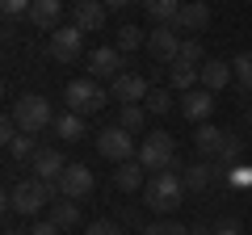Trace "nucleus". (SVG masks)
I'll use <instances>...</instances> for the list:
<instances>
[{"mask_svg":"<svg viewBox=\"0 0 252 235\" xmlns=\"http://www.w3.org/2000/svg\"><path fill=\"white\" fill-rule=\"evenodd\" d=\"M143 202L152 214H172V210H181V202H185V181H181V172L168 168V172H156L152 181L143 185Z\"/></svg>","mask_w":252,"mask_h":235,"instance_id":"1","label":"nucleus"},{"mask_svg":"<svg viewBox=\"0 0 252 235\" xmlns=\"http://www.w3.org/2000/svg\"><path fill=\"white\" fill-rule=\"evenodd\" d=\"M9 118L17 122L21 135H38V130L55 126V114H51V101L42 97V92H21L17 101H13Z\"/></svg>","mask_w":252,"mask_h":235,"instance_id":"2","label":"nucleus"},{"mask_svg":"<svg viewBox=\"0 0 252 235\" xmlns=\"http://www.w3.org/2000/svg\"><path fill=\"white\" fill-rule=\"evenodd\" d=\"M63 101H67V109L72 114H80V118H93V114H101L105 109V88H101L93 76H80V80H72L67 88H63Z\"/></svg>","mask_w":252,"mask_h":235,"instance_id":"3","label":"nucleus"},{"mask_svg":"<svg viewBox=\"0 0 252 235\" xmlns=\"http://www.w3.org/2000/svg\"><path fill=\"white\" fill-rule=\"evenodd\" d=\"M51 198H55V185L38 181V176H26L21 185L9 189V210H13V214H38Z\"/></svg>","mask_w":252,"mask_h":235,"instance_id":"4","label":"nucleus"},{"mask_svg":"<svg viewBox=\"0 0 252 235\" xmlns=\"http://www.w3.org/2000/svg\"><path fill=\"white\" fill-rule=\"evenodd\" d=\"M139 164H143V168H152V172L177 168V143H172V135H164V130L147 135L143 143H139Z\"/></svg>","mask_w":252,"mask_h":235,"instance_id":"5","label":"nucleus"},{"mask_svg":"<svg viewBox=\"0 0 252 235\" xmlns=\"http://www.w3.org/2000/svg\"><path fill=\"white\" fill-rule=\"evenodd\" d=\"M97 151L105 155V160H114V164L139 160V147H135V139H130V130H126V126H105L97 135Z\"/></svg>","mask_w":252,"mask_h":235,"instance_id":"6","label":"nucleus"},{"mask_svg":"<svg viewBox=\"0 0 252 235\" xmlns=\"http://www.w3.org/2000/svg\"><path fill=\"white\" fill-rule=\"evenodd\" d=\"M181 29L177 26H156V29H147V51H152V59L156 63H177L181 59Z\"/></svg>","mask_w":252,"mask_h":235,"instance_id":"7","label":"nucleus"},{"mask_svg":"<svg viewBox=\"0 0 252 235\" xmlns=\"http://www.w3.org/2000/svg\"><path fill=\"white\" fill-rule=\"evenodd\" d=\"M80 55H84V29L59 26L51 34V59H59V63H76Z\"/></svg>","mask_w":252,"mask_h":235,"instance_id":"8","label":"nucleus"},{"mask_svg":"<svg viewBox=\"0 0 252 235\" xmlns=\"http://www.w3.org/2000/svg\"><path fill=\"white\" fill-rule=\"evenodd\" d=\"M93 185H97V176H93V168H84V164H67V172L59 176V193H63L67 202L89 198Z\"/></svg>","mask_w":252,"mask_h":235,"instance_id":"9","label":"nucleus"},{"mask_svg":"<svg viewBox=\"0 0 252 235\" xmlns=\"http://www.w3.org/2000/svg\"><path fill=\"white\" fill-rule=\"evenodd\" d=\"M147 92H152V84L143 76H135V72H122L118 80H109V97L122 101V105H143Z\"/></svg>","mask_w":252,"mask_h":235,"instance_id":"10","label":"nucleus"},{"mask_svg":"<svg viewBox=\"0 0 252 235\" xmlns=\"http://www.w3.org/2000/svg\"><path fill=\"white\" fill-rule=\"evenodd\" d=\"M181 114H185V122H193V126L210 122V114H215V92H210V88L181 92Z\"/></svg>","mask_w":252,"mask_h":235,"instance_id":"11","label":"nucleus"},{"mask_svg":"<svg viewBox=\"0 0 252 235\" xmlns=\"http://www.w3.org/2000/svg\"><path fill=\"white\" fill-rule=\"evenodd\" d=\"M89 76L93 80H118L122 76V51L118 46H97L89 55Z\"/></svg>","mask_w":252,"mask_h":235,"instance_id":"12","label":"nucleus"},{"mask_svg":"<svg viewBox=\"0 0 252 235\" xmlns=\"http://www.w3.org/2000/svg\"><path fill=\"white\" fill-rule=\"evenodd\" d=\"M30 168H34L38 181H46V185H55V189H59V176L67 172V160H63L55 147H38V155L30 160Z\"/></svg>","mask_w":252,"mask_h":235,"instance_id":"13","label":"nucleus"},{"mask_svg":"<svg viewBox=\"0 0 252 235\" xmlns=\"http://www.w3.org/2000/svg\"><path fill=\"white\" fill-rule=\"evenodd\" d=\"M172 26H177L181 34H202V29L210 26V4H206V0H185Z\"/></svg>","mask_w":252,"mask_h":235,"instance_id":"14","label":"nucleus"},{"mask_svg":"<svg viewBox=\"0 0 252 235\" xmlns=\"http://www.w3.org/2000/svg\"><path fill=\"white\" fill-rule=\"evenodd\" d=\"M72 26L84 34H97L105 26V0H76L72 4Z\"/></svg>","mask_w":252,"mask_h":235,"instance_id":"15","label":"nucleus"},{"mask_svg":"<svg viewBox=\"0 0 252 235\" xmlns=\"http://www.w3.org/2000/svg\"><path fill=\"white\" fill-rule=\"evenodd\" d=\"M227 130H219V126H210V122H202V126H193V147H198L202 155H223V147H227Z\"/></svg>","mask_w":252,"mask_h":235,"instance_id":"16","label":"nucleus"},{"mask_svg":"<svg viewBox=\"0 0 252 235\" xmlns=\"http://www.w3.org/2000/svg\"><path fill=\"white\" fill-rule=\"evenodd\" d=\"M181 181H185V189L202 193V189H210V185L219 181V168H215L210 160H198V164H189V168L181 172Z\"/></svg>","mask_w":252,"mask_h":235,"instance_id":"17","label":"nucleus"},{"mask_svg":"<svg viewBox=\"0 0 252 235\" xmlns=\"http://www.w3.org/2000/svg\"><path fill=\"white\" fill-rule=\"evenodd\" d=\"M231 80H235V72H231L227 59H206V63H202V88L219 92V88H227Z\"/></svg>","mask_w":252,"mask_h":235,"instance_id":"18","label":"nucleus"},{"mask_svg":"<svg viewBox=\"0 0 252 235\" xmlns=\"http://www.w3.org/2000/svg\"><path fill=\"white\" fill-rule=\"evenodd\" d=\"M59 13H63V0H34V9H30V21L38 29H59Z\"/></svg>","mask_w":252,"mask_h":235,"instance_id":"19","label":"nucleus"},{"mask_svg":"<svg viewBox=\"0 0 252 235\" xmlns=\"http://www.w3.org/2000/svg\"><path fill=\"white\" fill-rule=\"evenodd\" d=\"M114 185H118V189H122V193H135V189H143V164H139V160H126V164H118V168H114Z\"/></svg>","mask_w":252,"mask_h":235,"instance_id":"20","label":"nucleus"},{"mask_svg":"<svg viewBox=\"0 0 252 235\" xmlns=\"http://www.w3.org/2000/svg\"><path fill=\"white\" fill-rule=\"evenodd\" d=\"M139 4H143V13L156 21V26H172L185 0H139Z\"/></svg>","mask_w":252,"mask_h":235,"instance_id":"21","label":"nucleus"},{"mask_svg":"<svg viewBox=\"0 0 252 235\" xmlns=\"http://www.w3.org/2000/svg\"><path fill=\"white\" fill-rule=\"evenodd\" d=\"M168 80H172V88H177V92L202 88V67H193V63H172V67H168Z\"/></svg>","mask_w":252,"mask_h":235,"instance_id":"22","label":"nucleus"},{"mask_svg":"<svg viewBox=\"0 0 252 235\" xmlns=\"http://www.w3.org/2000/svg\"><path fill=\"white\" fill-rule=\"evenodd\" d=\"M55 135H59L63 143H76V139H84V118L72 114V109H67V114H59V118H55Z\"/></svg>","mask_w":252,"mask_h":235,"instance_id":"23","label":"nucleus"},{"mask_svg":"<svg viewBox=\"0 0 252 235\" xmlns=\"http://www.w3.org/2000/svg\"><path fill=\"white\" fill-rule=\"evenodd\" d=\"M231 72H235V88L244 97H252V51H240L231 59Z\"/></svg>","mask_w":252,"mask_h":235,"instance_id":"24","label":"nucleus"},{"mask_svg":"<svg viewBox=\"0 0 252 235\" xmlns=\"http://www.w3.org/2000/svg\"><path fill=\"white\" fill-rule=\"evenodd\" d=\"M51 223L55 227H63V231H72V227H80V206H76V202H55L51 206Z\"/></svg>","mask_w":252,"mask_h":235,"instance_id":"25","label":"nucleus"},{"mask_svg":"<svg viewBox=\"0 0 252 235\" xmlns=\"http://www.w3.org/2000/svg\"><path fill=\"white\" fill-rule=\"evenodd\" d=\"M4 147H9V155H13V160H34V155H38V147H34V135H21V130H17V135H13Z\"/></svg>","mask_w":252,"mask_h":235,"instance_id":"26","label":"nucleus"},{"mask_svg":"<svg viewBox=\"0 0 252 235\" xmlns=\"http://www.w3.org/2000/svg\"><path fill=\"white\" fill-rule=\"evenodd\" d=\"M143 122H147V109H143V105H122L118 126H126L130 135H139V130H143Z\"/></svg>","mask_w":252,"mask_h":235,"instance_id":"27","label":"nucleus"},{"mask_svg":"<svg viewBox=\"0 0 252 235\" xmlns=\"http://www.w3.org/2000/svg\"><path fill=\"white\" fill-rule=\"evenodd\" d=\"M139 46H147V34L139 26H122V29H118V51L130 55V51H139Z\"/></svg>","mask_w":252,"mask_h":235,"instance_id":"28","label":"nucleus"},{"mask_svg":"<svg viewBox=\"0 0 252 235\" xmlns=\"http://www.w3.org/2000/svg\"><path fill=\"white\" fill-rule=\"evenodd\" d=\"M143 109H147V114H156V118H164L172 109V92L168 88H152V92H147V101H143Z\"/></svg>","mask_w":252,"mask_h":235,"instance_id":"29","label":"nucleus"},{"mask_svg":"<svg viewBox=\"0 0 252 235\" xmlns=\"http://www.w3.org/2000/svg\"><path fill=\"white\" fill-rule=\"evenodd\" d=\"M177 63H193V67L206 63V51H202L198 38H185V42H181V59H177Z\"/></svg>","mask_w":252,"mask_h":235,"instance_id":"30","label":"nucleus"},{"mask_svg":"<svg viewBox=\"0 0 252 235\" xmlns=\"http://www.w3.org/2000/svg\"><path fill=\"white\" fill-rule=\"evenodd\" d=\"M143 235H189V227L172 223V218H156V223L143 227Z\"/></svg>","mask_w":252,"mask_h":235,"instance_id":"31","label":"nucleus"},{"mask_svg":"<svg viewBox=\"0 0 252 235\" xmlns=\"http://www.w3.org/2000/svg\"><path fill=\"white\" fill-rule=\"evenodd\" d=\"M84 235H122V227H118L114 218H97V223L84 227Z\"/></svg>","mask_w":252,"mask_h":235,"instance_id":"32","label":"nucleus"},{"mask_svg":"<svg viewBox=\"0 0 252 235\" xmlns=\"http://www.w3.org/2000/svg\"><path fill=\"white\" fill-rule=\"evenodd\" d=\"M0 9H4V17H21V13L30 17V9H34V0H0Z\"/></svg>","mask_w":252,"mask_h":235,"instance_id":"33","label":"nucleus"},{"mask_svg":"<svg viewBox=\"0 0 252 235\" xmlns=\"http://www.w3.org/2000/svg\"><path fill=\"white\" fill-rule=\"evenodd\" d=\"M59 231H63V227H55L51 218H42V223H34V227H30L26 235H59Z\"/></svg>","mask_w":252,"mask_h":235,"instance_id":"34","label":"nucleus"},{"mask_svg":"<svg viewBox=\"0 0 252 235\" xmlns=\"http://www.w3.org/2000/svg\"><path fill=\"white\" fill-rule=\"evenodd\" d=\"M215 235H240V223H235V218H227V223L215 227Z\"/></svg>","mask_w":252,"mask_h":235,"instance_id":"35","label":"nucleus"},{"mask_svg":"<svg viewBox=\"0 0 252 235\" xmlns=\"http://www.w3.org/2000/svg\"><path fill=\"white\" fill-rule=\"evenodd\" d=\"M130 4H139V0H105V9H130Z\"/></svg>","mask_w":252,"mask_h":235,"instance_id":"36","label":"nucleus"},{"mask_svg":"<svg viewBox=\"0 0 252 235\" xmlns=\"http://www.w3.org/2000/svg\"><path fill=\"white\" fill-rule=\"evenodd\" d=\"M189 235H215L210 227H189Z\"/></svg>","mask_w":252,"mask_h":235,"instance_id":"37","label":"nucleus"},{"mask_svg":"<svg viewBox=\"0 0 252 235\" xmlns=\"http://www.w3.org/2000/svg\"><path fill=\"white\" fill-rule=\"evenodd\" d=\"M4 235H26V231H4Z\"/></svg>","mask_w":252,"mask_h":235,"instance_id":"38","label":"nucleus"},{"mask_svg":"<svg viewBox=\"0 0 252 235\" xmlns=\"http://www.w3.org/2000/svg\"><path fill=\"white\" fill-rule=\"evenodd\" d=\"M248 130H252V109H248Z\"/></svg>","mask_w":252,"mask_h":235,"instance_id":"39","label":"nucleus"}]
</instances>
